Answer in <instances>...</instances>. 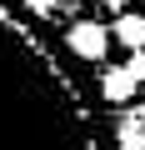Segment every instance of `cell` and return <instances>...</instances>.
Here are the masks:
<instances>
[{
    "label": "cell",
    "instance_id": "cell-1",
    "mask_svg": "<svg viewBox=\"0 0 145 150\" xmlns=\"http://www.w3.org/2000/svg\"><path fill=\"white\" fill-rule=\"evenodd\" d=\"M65 40H70V50H75L80 60H105V50H110V30L100 20H75Z\"/></svg>",
    "mask_w": 145,
    "mask_h": 150
},
{
    "label": "cell",
    "instance_id": "cell-2",
    "mask_svg": "<svg viewBox=\"0 0 145 150\" xmlns=\"http://www.w3.org/2000/svg\"><path fill=\"white\" fill-rule=\"evenodd\" d=\"M100 90H105V100H110V105L135 100V80H130V70H125V65H110V70L100 75Z\"/></svg>",
    "mask_w": 145,
    "mask_h": 150
},
{
    "label": "cell",
    "instance_id": "cell-3",
    "mask_svg": "<svg viewBox=\"0 0 145 150\" xmlns=\"http://www.w3.org/2000/svg\"><path fill=\"white\" fill-rule=\"evenodd\" d=\"M115 40L130 50H145V15H120L115 20Z\"/></svg>",
    "mask_w": 145,
    "mask_h": 150
},
{
    "label": "cell",
    "instance_id": "cell-4",
    "mask_svg": "<svg viewBox=\"0 0 145 150\" xmlns=\"http://www.w3.org/2000/svg\"><path fill=\"white\" fill-rule=\"evenodd\" d=\"M125 70H130V80L140 85V80H145V50H130V60H125Z\"/></svg>",
    "mask_w": 145,
    "mask_h": 150
},
{
    "label": "cell",
    "instance_id": "cell-5",
    "mask_svg": "<svg viewBox=\"0 0 145 150\" xmlns=\"http://www.w3.org/2000/svg\"><path fill=\"white\" fill-rule=\"evenodd\" d=\"M105 5H115V10H120V5H125V0H105Z\"/></svg>",
    "mask_w": 145,
    "mask_h": 150
}]
</instances>
